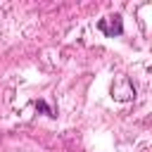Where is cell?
<instances>
[{"mask_svg":"<svg viewBox=\"0 0 152 152\" xmlns=\"http://www.w3.org/2000/svg\"><path fill=\"white\" fill-rule=\"evenodd\" d=\"M97 28L107 36V38H114V36H121L124 33V19L121 14H112V17H104L97 21Z\"/></svg>","mask_w":152,"mask_h":152,"instance_id":"cell-1","label":"cell"},{"mask_svg":"<svg viewBox=\"0 0 152 152\" xmlns=\"http://www.w3.org/2000/svg\"><path fill=\"white\" fill-rule=\"evenodd\" d=\"M33 104H36V107H40V109H43V112H45L48 116H55V114H52V109H50V107H48V104H45L43 100H38V102H33Z\"/></svg>","mask_w":152,"mask_h":152,"instance_id":"cell-2","label":"cell"}]
</instances>
